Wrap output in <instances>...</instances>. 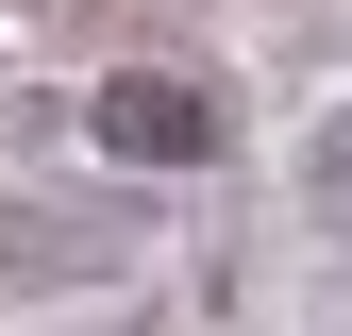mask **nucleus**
I'll list each match as a JSON object with an SVG mask.
<instances>
[{
    "instance_id": "1",
    "label": "nucleus",
    "mask_w": 352,
    "mask_h": 336,
    "mask_svg": "<svg viewBox=\"0 0 352 336\" xmlns=\"http://www.w3.org/2000/svg\"><path fill=\"white\" fill-rule=\"evenodd\" d=\"M235 118H218V84H185V67H118L101 84V151H135V168H201Z\"/></svg>"
},
{
    "instance_id": "2",
    "label": "nucleus",
    "mask_w": 352,
    "mask_h": 336,
    "mask_svg": "<svg viewBox=\"0 0 352 336\" xmlns=\"http://www.w3.org/2000/svg\"><path fill=\"white\" fill-rule=\"evenodd\" d=\"M51 269H101V219H0V286H51Z\"/></svg>"
}]
</instances>
